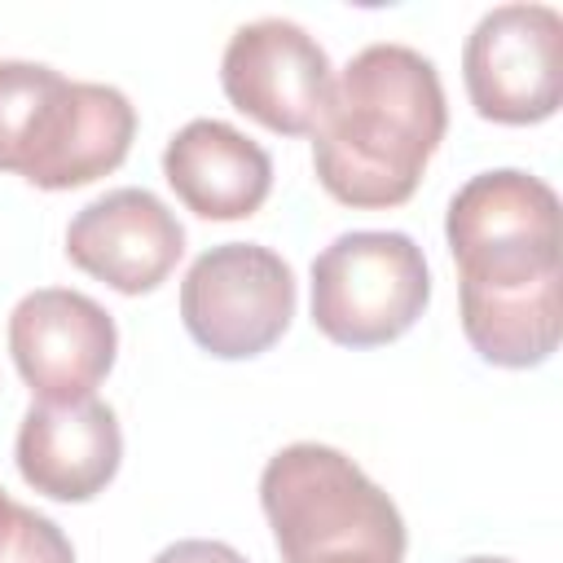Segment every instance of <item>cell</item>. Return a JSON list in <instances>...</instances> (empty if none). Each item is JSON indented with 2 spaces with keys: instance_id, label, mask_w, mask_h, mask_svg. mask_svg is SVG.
I'll list each match as a JSON object with an SVG mask.
<instances>
[{
  "instance_id": "obj_1",
  "label": "cell",
  "mask_w": 563,
  "mask_h": 563,
  "mask_svg": "<svg viewBox=\"0 0 563 563\" xmlns=\"http://www.w3.org/2000/svg\"><path fill=\"white\" fill-rule=\"evenodd\" d=\"M444 128L449 106L431 57L409 44H369L339 70L312 128L317 180L343 207H400L413 198Z\"/></svg>"
},
{
  "instance_id": "obj_2",
  "label": "cell",
  "mask_w": 563,
  "mask_h": 563,
  "mask_svg": "<svg viewBox=\"0 0 563 563\" xmlns=\"http://www.w3.org/2000/svg\"><path fill=\"white\" fill-rule=\"evenodd\" d=\"M132 132L136 110L119 88L44 62H0V172L35 189H79L128 158Z\"/></svg>"
},
{
  "instance_id": "obj_3",
  "label": "cell",
  "mask_w": 563,
  "mask_h": 563,
  "mask_svg": "<svg viewBox=\"0 0 563 563\" xmlns=\"http://www.w3.org/2000/svg\"><path fill=\"white\" fill-rule=\"evenodd\" d=\"M260 501L282 563H400L396 501L339 449L286 444L260 475Z\"/></svg>"
},
{
  "instance_id": "obj_4",
  "label": "cell",
  "mask_w": 563,
  "mask_h": 563,
  "mask_svg": "<svg viewBox=\"0 0 563 563\" xmlns=\"http://www.w3.org/2000/svg\"><path fill=\"white\" fill-rule=\"evenodd\" d=\"M449 251L457 260L462 286L506 290L559 277V194L528 172L497 167L471 176L444 220Z\"/></svg>"
},
{
  "instance_id": "obj_5",
  "label": "cell",
  "mask_w": 563,
  "mask_h": 563,
  "mask_svg": "<svg viewBox=\"0 0 563 563\" xmlns=\"http://www.w3.org/2000/svg\"><path fill=\"white\" fill-rule=\"evenodd\" d=\"M431 299L422 246L409 233L356 229L312 260V325L343 347L400 339Z\"/></svg>"
},
{
  "instance_id": "obj_6",
  "label": "cell",
  "mask_w": 563,
  "mask_h": 563,
  "mask_svg": "<svg viewBox=\"0 0 563 563\" xmlns=\"http://www.w3.org/2000/svg\"><path fill=\"white\" fill-rule=\"evenodd\" d=\"M295 317V273L260 242H224L202 251L180 282V321L189 339L220 356L242 361L268 352Z\"/></svg>"
},
{
  "instance_id": "obj_7",
  "label": "cell",
  "mask_w": 563,
  "mask_h": 563,
  "mask_svg": "<svg viewBox=\"0 0 563 563\" xmlns=\"http://www.w3.org/2000/svg\"><path fill=\"white\" fill-rule=\"evenodd\" d=\"M471 106L493 123H541L563 97V18L550 4L488 9L462 53Z\"/></svg>"
},
{
  "instance_id": "obj_8",
  "label": "cell",
  "mask_w": 563,
  "mask_h": 563,
  "mask_svg": "<svg viewBox=\"0 0 563 563\" xmlns=\"http://www.w3.org/2000/svg\"><path fill=\"white\" fill-rule=\"evenodd\" d=\"M224 97L255 123L303 136L317 128L330 97V57L325 48L290 18H255L229 35L220 62Z\"/></svg>"
},
{
  "instance_id": "obj_9",
  "label": "cell",
  "mask_w": 563,
  "mask_h": 563,
  "mask_svg": "<svg viewBox=\"0 0 563 563\" xmlns=\"http://www.w3.org/2000/svg\"><path fill=\"white\" fill-rule=\"evenodd\" d=\"M9 352L40 400H84L110 374L119 330L97 299L44 286L18 299L9 317Z\"/></svg>"
},
{
  "instance_id": "obj_10",
  "label": "cell",
  "mask_w": 563,
  "mask_h": 563,
  "mask_svg": "<svg viewBox=\"0 0 563 563\" xmlns=\"http://www.w3.org/2000/svg\"><path fill=\"white\" fill-rule=\"evenodd\" d=\"M66 255L119 295H145L185 255V229L150 189H110L70 220Z\"/></svg>"
},
{
  "instance_id": "obj_11",
  "label": "cell",
  "mask_w": 563,
  "mask_h": 563,
  "mask_svg": "<svg viewBox=\"0 0 563 563\" xmlns=\"http://www.w3.org/2000/svg\"><path fill=\"white\" fill-rule=\"evenodd\" d=\"M123 457V431L106 400H40L18 427V471L53 501L97 497Z\"/></svg>"
},
{
  "instance_id": "obj_12",
  "label": "cell",
  "mask_w": 563,
  "mask_h": 563,
  "mask_svg": "<svg viewBox=\"0 0 563 563\" xmlns=\"http://www.w3.org/2000/svg\"><path fill=\"white\" fill-rule=\"evenodd\" d=\"M163 176L202 220H246L273 189V163L264 145L220 119L185 123L163 150Z\"/></svg>"
},
{
  "instance_id": "obj_13",
  "label": "cell",
  "mask_w": 563,
  "mask_h": 563,
  "mask_svg": "<svg viewBox=\"0 0 563 563\" xmlns=\"http://www.w3.org/2000/svg\"><path fill=\"white\" fill-rule=\"evenodd\" d=\"M559 277H541L532 286L475 290L462 286V330L471 347L501 369L541 365L559 347L563 312H559Z\"/></svg>"
},
{
  "instance_id": "obj_14",
  "label": "cell",
  "mask_w": 563,
  "mask_h": 563,
  "mask_svg": "<svg viewBox=\"0 0 563 563\" xmlns=\"http://www.w3.org/2000/svg\"><path fill=\"white\" fill-rule=\"evenodd\" d=\"M154 563H246V559H242L233 545H224V541H202V537H194V541H176V545L158 550Z\"/></svg>"
},
{
  "instance_id": "obj_15",
  "label": "cell",
  "mask_w": 563,
  "mask_h": 563,
  "mask_svg": "<svg viewBox=\"0 0 563 563\" xmlns=\"http://www.w3.org/2000/svg\"><path fill=\"white\" fill-rule=\"evenodd\" d=\"M18 506H22V501H13V497L0 488V541H4V532L13 528V515H18Z\"/></svg>"
},
{
  "instance_id": "obj_16",
  "label": "cell",
  "mask_w": 563,
  "mask_h": 563,
  "mask_svg": "<svg viewBox=\"0 0 563 563\" xmlns=\"http://www.w3.org/2000/svg\"><path fill=\"white\" fill-rule=\"evenodd\" d=\"M462 563H510V559H493V554H475V559H462Z\"/></svg>"
}]
</instances>
